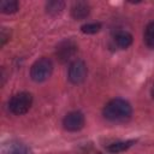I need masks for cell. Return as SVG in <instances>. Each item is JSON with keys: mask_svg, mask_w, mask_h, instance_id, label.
Returning a JSON list of instances; mask_svg holds the SVG:
<instances>
[{"mask_svg": "<svg viewBox=\"0 0 154 154\" xmlns=\"http://www.w3.org/2000/svg\"><path fill=\"white\" fill-rule=\"evenodd\" d=\"M131 105L124 99H113L102 109L103 117L111 122H124L131 116Z\"/></svg>", "mask_w": 154, "mask_h": 154, "instance_id": "cell-1", "label": "cell"}, {"mask_svg": "<svg viewBox=\"0 0 154 154\" xmlns=\"http://www.w3.org/2000/svg\"><path fill=\"white\" fill-rule=\"evenodd\" d=\"M32 103V96L30 93L22 91L13 95L8 101V109L16 116H22L26 113Z\"/></svg>", "mask_w": 154, "mask_h": 154, "instance_id": "cell-2", "label": "cell"}, {"mask_svg": "<svg viewBox=\"0 0 154 154\" xmlns=\"http://www.w3.org/2000/svg\"><path fill=\"white\" fill-rule=\"evenodd\" d=\"M53 71V64L48 58H40L30 69V77L32 81L40 83L48 79Z\"/></svg>", "mask_w": 154, "mask_h": 154, "instance_id": "cell-3", "label": "cell"}, {"mask_svg": "<svg viewBox=\"0 0 154 154\" xmlns=\"http://www.w3.org/2000/svg\"><path fill=\"white\" fill-rule=\"evenodd\" d=\"M87 66L82 60H73L69 67V81L72 84H81L87 78Z\"/></svg>", "mask_w": 154, "mask_h": 154, "instance_id": "cell-4", "label": "cell"}, {"mask_svg": "<svg viewBox=\"0 0 154 154\" xmlns=\"http://www.w3.org/2000/svg\"><path fill=\"white\" fill-rule=\"evenodd\" d=\"M77 53V45L72 40H64L57 46L55 54L61 63L70 61Z\"/></svg>", "mask_w": 154, "mask_h": 154, "instance_id": "cell-5", "label": "cell"}, {"mask_svg": "<svg viewBox=\"0 0 154 154\" xmlns=\"http://www.w3.org/2000/svg\"><path fill=\"white\" fill-rule=\"evenodd\" d=\"M63 126L65 130L71 132L78 131L84 126V116L78 111H72L64 117Z\"/></svg>", "mask_w": 154, "mask_h": 154, "instance_id": "cell-6", "label": "cell"}, {"mask_svg": "<svg viewBox=\"0 0 154 154\" xmlns=\"http://www.w3.org/2000/svg\"><path fill=\"white\" fill-rule=\"evenodd\" d=\"M89 13H90V6L84 1H77L71 7V16L77 20L85 19L89 16Z\"/></svg>", "mask_w": 154, "mask_h": 154, "instance_id": "cell-7", "label": "cell"}, {"mask_svg": "<svg viewBox=\"0 0 154 154\" xmlns=\"http://www.w3.org/2000/svg\"><path fill=\"white\" fill-rule=\"evenodd\" d=\"M114 43L120 49H125L132 43V36L128 31H118L114 36Z\"/></svg>", "mask_w": 154, "mask_h": 154, "instance_id": "cell-8", "label": "cell"}, {"mask_svg": "<svg viewBox=\"0 0 154 154\" xmlns=\"http://www.w3.org/2000/svg\"><path fill=\"white\" fill-rule=\"evenodd\" d=\"M135 143L134 140H129V141H119V142H113L111 144H108L106 147V150L112 153V154H117L120 152H124L126 149H129L132 144Z\"/></svg>", "mask_w": 154, "mask_h": 154, "instance_id": "cell-9", "label": "cell"}, {"mask_svg": "<svg viewBox=\"0 0 154 154\" xmlns=\"http://www.w3.org/2000/svg\"><path fill=\"white\" fill-rule=\"evenodd\" d=\"M18 7H19V5L16 0H2L0 2V10L2 13H6V14L17 12Z\"/></svg>", "mask_w": 154, "mask_h": 154, "instance_id": "cell-10", "label": "cell"}, {"mask_svg": "<svg viewBox=\"0 0 154 154\" xmlns=\"http://www.w3.org/2000/svg\"><path fill=\"white\" fill-rule=\"evenodd\" d=\"M7 154H30V150L19 142H11L7 144Z\"/></svg>", "mask_w": 154, "mask_h": 154, "instance_id": "cell-11", "label": "cell"}, {"mask_svg": "<svg viewBox=\"0 0 154 154\" xmlns=\"http://www.w3.org/2000/svg\"><path fill=\"white\" fill-rule=\"evenodd\" d=\"M64 7H65V4L63 1H49L46 4V11L52 16H57L61 13Z\"/></svg>", "mask_w": 154, "mask_h": 154, "instance_id": "cell-12", "label": "cell"}, {"mask_svg": "<svg viewBox=\"0 0 154 154\" xmlns=\"http://www.w3.org/2000/svg\"><path fill=\"white\" fill-rule=\"evenodd\" d=\"M144 42L148 47L154 48V22L149 23L144 30Z\"/></svg>", "mask_w": 154, "mask_h": 154, "instance_id": "cell-13", "label": "cell"}, {"mask_svg": "<svg viewBox=\"0 0 154 154\" xmlns=\"http://www.w3.org/2000/svg\"><path fill=\"white\" fill-rule=\"evenodd\" d=\"M100 29H101L100 23H87L81 26V30L84 34H96Z\"/></svg>", "mask_w": 154, "mask_h": 154, "instance_id": "cell-14", "label": "cell"}, {"mask_svg": "<svg viewBox=\"0 0 154 154\" xmlns=\"http://www.w3.org/2000/svg\"><path fill=\"white\" fill-rule=\"evenodd\" d=\"M6 31H7V29L6 28H2L1 29V34H0V37H1V46H4L7 41H8V38H10V31L6 34Z\"/></svg>", "mask_w": 154, "mask_h": 154, "instance_id": "cell-15", "label": "cell"}, {"mask_svg": "<svg viewBox=\"0 0 154 154\" xmlns=\"http://www.w3.org/2000/svg\"><path fill=\"white\" fill-rule=\"evenodd\" d=\"M152 96H153V99H154V85H153V89H152Z\"/></svg>", "mask_w": 154, "mask_h": 154, "instance_id": "cell-16", "label": "cell"}]
</instances>
